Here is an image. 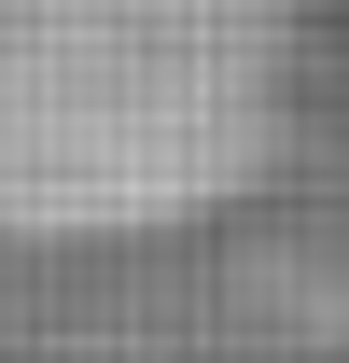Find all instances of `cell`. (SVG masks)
I'll use <instances>...</instances> for the list:
<instances>
[{"label":"cell","mask_w":349,"mask_h":363,"mask_svg":"<svg viewBox=\"0 0 349 363\" xmlns=\"http://www.w3.org/2000/svg\"><path fill=\"white\" fill-rule=\"evenodd\" d=\"M294 0H0V238H168L265 168Z\"/></svg>","instance_id":"cell-1"}]
</instances>
